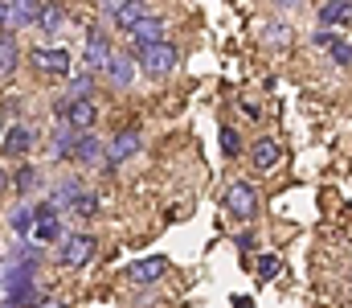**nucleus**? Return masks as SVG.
<instances>
[{
    "label": "nucleus",
    "instance_id": "3",
    "mask_svg": "<svg viewBox=\"0 0 352 308\" xmlns=\"http://www.w3.org/2000/svg\"><path fill=\"white\" fill-rule=\"evenodd\" d=\"M226 209H230L234 218L250 222V218L258 214V189H254L250 181H234V185L226 189Z\"/></svg>",
    "mask_w": 352,
    "mask_h": 308
},
{
    "label": "nucleus",
    "instance_id": "23",
    "mask_svg": "<svg viewBox=\"0 0 352 308\" xmlns=\"http://www.w3.org/2000/svg\"><path fill=\"white\" fill-rule=\"evenodd\" d=\"M37 25H41L45 33H54V29L62 25V8H58V4H41V12H37Z\"/></svg>",
    "mask_w": 352,
    "mask_h": 308
},
{
    "label": "nucleus",
    "instance_id": "11",
    "mask_svg": "<svg viewBox=\"0 0 352 308\" xmlns=\"http://www.w3.org/2000/svg\"><path fill=\"white\" fill-rule=\"evenodd\" d=\"M160 41H168V37H164V21H160L156 12H148V17L131 29V45H135V50H152V45H160Z\"/></svg>",
    "mask_w": 352,
    "mask_h": 308
},
{
    "label": "nucleus",
    "instance_id": "18",
    "mask_svg": "<svg viewBox=\"0 0 352 308\" xmlns=\"http://www.w3.org/2000/svg\"><path fill=\"white\" fill-rule=\"evenodd\" d=\"M352 21V0H328L324 8H320V25L328 29V25H349Z\"/></svg>",
    "mask_w": 352,
    "mask_h": 308
},
{
    "label": "nucleus",
    "instance_id": "17",
    "mask_svg": "<svg viewBox=\"0 0 352 308\" xmlns=\"http://www.w3.org/2000/svg\"><path fill=\"white\" fill-rule=\"evenodd\" d=\"M74 156H78L82 165H98V161L107 165V148H102V144H98V136H90V132H82V136H78Z\"/></svg>",
    "mask_w": 352,
    "mask_h": 308
},
{
    "label": "nucleus",
    "instance_id": "12",
    "mask_svg": "<svg viewBox=\"0 0 352 308\" xmlns=\"http://www.w3.org/2000/svg\"><path fill=\"white\" fill-rule=\"evenodd\" d=\"M168 271V259L164 255H148V259H135L131 267H127V280L131 284H152V280H160Z\"/></svg>",
    "mask_w": 352,
    "mask_h": 308
},
{
    "label": "nucleus",
    "instance_id": "5",
    "mask_svg": "<svg viewBox=\"0 0 352 308\" xmlns=\"http://www.w3.org/2000/svg\"><path fill=\"white\" fill-rule=\"evenodd\" d=\"M29 62H33V70L54 74V79H66V74H70V54L58 50V45H37V50L29 54Z\"/></svg>",
    "mask_w": 352,
    "mask_h": 308
},
{
    "label": "nucleus",
    "instance_id": "6",
    "mask_svg": "<svg viewBox=\"0 0 352 308\" xmlns=\"http://www.w3.org/2000/svg\"><path fill=\"white\" fill-rule=\"evenodd\" d=\"M140 148H144V136H140L135 127H127V132H115V136L107 140V169H115V165L131 161Z\"/></svg>",
    "mask_w": 352,
    "mask_h": 308
},
{
    "label": "nucleus",
    "instance_id": "15",
    "mask_svg": "<svg viewBox=\"0 0 352 308\" xmlns=\"http://www.w3.org/2000/svg\"><path fill=\"white\" fill-rule=\"evenodd\" d=\"M33 148V136H29V127H21V123H8L4 127V156H21V152H29Z\"/></svg>",
    "mask_w": 352,
    "mask_h": 308
},
{
    "label": "nucleus",
    "instance_id": "10",
    "mask_svg": "<svg viewBox=\"0 0 352 308\" xmlns=\"http://www.w3.org/2000/svg\"><path fill=\"white\" fill-rule=\"evenodd\" d=\"M33 238H37V243H58V238H66V234H62L58 205H54V202L37 205V230H33Z\"/></svg>",
    "mask_w": 352,
    "mask_h": 308
},
{
    "label": "nucleus",
    "instance_id": "26",
    "mask_svg": "<svg viewBox=\"0 0 352 308\" xmlns=\"http://www.w3.org/2000/svg\"><path fill=\"white\" fill-rule=\"evenodd\" d=\"M278 271H283V259H278V255H263V259H258V276H263V280H274Z\"/></svg>",
    "mask_w": 352,
    "mask_h": 308
},
{
    "label": "nucleus",
    "instance_id": "31",
    "mask_svg": "<svg viewBox=\"0 0 352 308\" xmlns=\"http://www.w3.org/2000/svg\"><path fill=\"white\" fill-rule=\"evenodd\" d=\"M41 308H66V305H62V300H54V305H50V300H45V305H41Z\"/></svg>",
    "mask_w": 352,
    "mask_h": 308
},
{
    "label": "nucleus",
    "instance_id": "29",
    "mask_svg": "<svg viewBox=\"0 0 352 308\" xmlns=\"http://www.w3.org/2000/svg\"><path fill=\"white\" fill-rule=\"evenodd\" d=\"M94 209H98V198H94V194H82V202L74 205V214H78V218H90Z\"/></svg>",
    "mask_w": 352,
    "mask_h": 308
},
{
    "label": "nucleus",
    "instance_id": "13",
    "mask_svg": "<svg viewBox=\"0 0 352 308\" xmlns=\"http://www.w3.org/2000/svg\"><path fill=\"white\" fill-rule=\"evenodd\" d=\"M78 136H82V132H74V127L58 123V127L50 132V156H54V161H66V156H74V148H78Z\"/></svg>",
    "mask_w": 352,
    "mask_h": 308
},
{
    "label": "nucleus",
    "instance_id": "27",
    "mask_svg": "<svg viewBox=\"0 0 352 308\" xmlns=\"http://www.w3.org/2000/svg\"><path fill=\"white\" fill-rule=\"evenodd\" d=\"M332 58H336L340 66H352V41H344V37H340V41L332 45Z\"/></svg>",
    "mask_w": 352,
    "mask_h": 308
},
{
    "label": "nucleus",
    "instance_id": "2",
    "mask_svg": "<svg viewBox=\"0 0 352 308\" xmlns=\"http://www.w3.org/2000/svg\"><path fill=\"white\" fill-rule=\"evenodd\" d=\"M144 17H148V4H140V0H111V4H102V21L115 25V29H127V33Z\"/></svg>",
    "mask_w": 352,
    "mask_h": 308
},
{
    "label": "nucleus",
    "instance_id": "22",
    "mask_svg": "<svg viewBox=\"0 0 352 308\" xmlns=\"http://www.w3.org/2000/svg\"><path fill=\"white\" fill-rule=\"evenodd\" d=\"M90 91H94L90 70H82V74H70V99H90Z\"/></svg>",
    "mask_w": 352,
    "mask_h": 308
},
{
    "label": "nucleus",
    "instance_id": "20",
    "mask_svg": "<svg viewBox=\"0 0 352 308\" xmlns=\"http://www.w3.org/2000/svg\"><path fill=\"white\" fill-rule=\"evenodd\" d=\"M107 74H111L115 87H131V79H135V62H131L127 54H115L111 66H107Z\"/></svg>",
    "mask_w": 352,
    "mask_h": 308
},
{
    "label": "nucleus",
    "instance_id": "24",
    "mask_svg": "<svg viewBox=\"0 0 352 308\" xmlns=\"http://www.w3.org/2000/svg\"><path fill=\"white\" fill-rule=\"evenodd\" d=\"M221 152H226V156H238V152H242V140H238L234 127H221Z\"/></svg>",
    "mask_w": 352,
    "mask_h": 308
},
{
    "label": "nucleus",
    "instance_id": "32",
    "mask_svg": "<svg viewBox=\"0 0 352 308\" xmlns=\"http://www.w3.org/2000/svg\"><path fill=\"white\" fill-rule=\"evenodd\" d=\"M4 308H8V305H4Z\"/></svg>",
    "mask_w": 352,
    "mask_h": 308
},
{
    "label": "nucleus",
    "instance_id": "14",
    "mask_svg": "<svg viewBox=\"0 0 352 308\" xmlns=\"http://www.w3.org/2000/svg\"><path fill=\"white\" fill-rule=\"evenodd\" d=\"M250 161H254V169H258V173H270V169L278 165V140H274V136L254 140V148H250Z\"/></svg>",
    "mask_w": 352,
    "mask_h": 308
},
{
    "label": "nucleus",
    "instance_id": "7",
    "mask_svg": "<svg viewBox=\"0 0 352 308\" xmlns=\"http://www.w3.org/2000/svg\"><path fill=\"white\" fill-rule=\"evenodd\" d=\"M176 58H180V50H176L173 41H160V45H152V50H140V70H148V74H168L176 66Z\"/></svg>",
    "mask_w": 352,
    "mask_h": 308
},
{
    "label": "nucleus",
    "instance_id": "19",
    "mask_svg": "<svg viewBox=\"0 0 352 308\" xmlns=\"http://www.w3.org/2000/svg\"><path fill=\"white\" fill-rule=\"evenodd\" d=\"M8 226H12V234H16V238H33V230H37V209L16 205V209H12V218H8Z\"/></svg>",
    "mask_w": 352,
    "mask_h": 308
},
{
    "label": "nucleus",
    "instance_id": "21",
    "mask_svg": "<svg viewBox=\"0 0 352 308\" xmlns=\"http://www.w3.org/2000/svg\"><path fill=\"white\" fill-rule=\"evenodd\" d=\"M12 70H16V33H4L0 37V74L12 79Z\"/></svg>",
    "mask_w": 352,
    "mask_h": 308
},
{
    "label": "nucleus",
    "instance_id": "1",
    "mask_svg": "<svg viewBox=\"0 0 352 308\" xmlns=\"http://www.w3.org/2000/svg\"><path fill=\"white\" fill-rule=\"evenodd\" d=\"M94 247H98V238H94L90 230H74V234H66V238H62L58 263H62V267H70V271H78V267H87L90 259H94Z\"/></svg>",
    "mask_w": 352,
    "mask_h": 308
},
{
    "label": "nucleus",
    "instance_id": "9",
    "mask_svg": "<svg viewBox=\"0 0 352 308\" xmlns=\"http://www.w3.org/2000/svg\"><path fill=\"white\" fill-rule=\"evenodd\" d=\"M111 58H115L111 37H107L102 29H90V33H87V70H107V66H111Z\"/></svg>",
    "mask_w": 352,
    "mask_h": 308
},
{
    "label": "nucleus",
    "instance_id": "8",
    "mask_svg": "<svg viewBox=\"0 0 352 308\" xmlns=\"http://www.w3.org/2000/svg\"><path fill=\"white\" fill-rule=\"evenodd\" d=\"M37 12H41V4H37V0H4V4H0V21H4V33H16L21 25L37 21Z\"/></svg>",
    "mask_w": 352,
    "mask_h": 308
},
{
    "label": "nucleus",
    "instance_id": "4",
    "mask_svg": "<svg viewBox=\"0 0 352 308\" xmlns=\"http://www.w3.org/2000/svg\"><path fill=\"white\" fill-rule=\"evenodd\" d=\"M58 115H62V123L66 127H74V132H90V123L98 119V111H94V103L90 99H58Z\"/></svg>",
    "mask_w": 352,
    "mask_h": 308
},
{
    "label": "nucleus",
    "instance_id": "28",
    "mask_svg": "<svg viewBox=\"0 0 352 308\" xmlns=\"http://www.w3.org/2000/svg\"><path fill=\"white\" fill-rule=\"evenodd\" d=\"M340 37H344V33H332V29H320V33H316V37H311V41H316V45H320V50H332V45H336V41H340Z\"/></svg>",
    "mask_w": 352,
    "mask_h": 308
},
{
    "label": "nucleus",
    "instance_id": "30",
    "mask_svg": "<svg viewBox=\"0 0 352 308\" xmlns=\"http://www.w3.org/2000/svg\"><path fill=\"white\" fill-rule=\"evenodd\" d=\"M270 41H278V45H283V41H287V25H278V29H270Z\"/></svg>",
    "mask_w": 352,
    "mask_h": 308
},
{
    "label": "nucleus",
    "instance_id": "25",
    "mask_svg": "<svg viewBox=\"0 0 352 308\" xmlns=\"http://www.w3.org/2000/svg\"><path fill=\"white\" fill-rule=\"evenodd\" d=\"M37 181H41V173H37V169H33V165H21V173H16V189H21V194H25V189H33V185H37Z\"/></svg>",
    "mask_w": 352,
    "mask_h": 308
},
{
    "label": "nucleus",
    "instance_id": "16",
    "mask_svg": "<svg viewBox=\"0 0 352 308\" xmlns=\"http://www.w3.org/2000/svg\"><path fill=\"white\" fill-rule=\"evenodd\" d=\"M82 194H87V189H82V181H74V177H70V181H62V185H54V194H50V202L58 205V209H74V205L82 202Z\"/></svg>",
    "mask_w": 352,
    "mask_h": 308
}]
</instances>
